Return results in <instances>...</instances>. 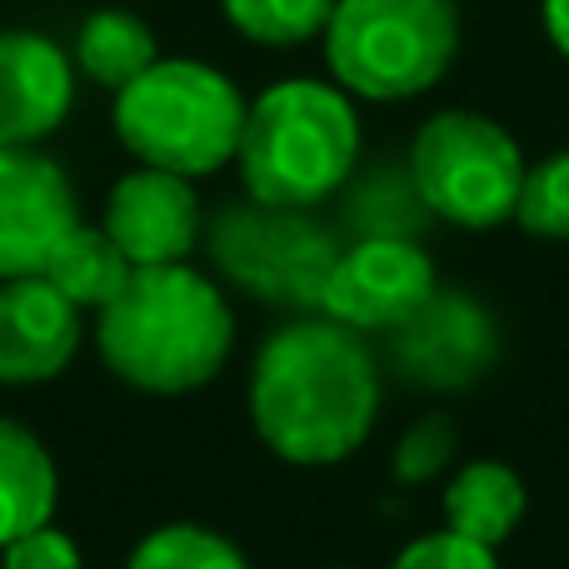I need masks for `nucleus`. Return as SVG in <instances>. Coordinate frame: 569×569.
<instances>
[{
  "label": "nucleus",
  "mask_w": 569,
  "mask_h": 569,
  "mask_svg": "<svg viewBox=\"0 0 569 569\" xmlns=\"http://www.w3.org/2000/svg\"><path fill=\"white\" fill-rule=\"evenodd\" d=\"M60 495V475L50 450L26 425L0 415V550L20 535L50 525Z\"/></svg>",
  "instance_id": "4468645a"
},
{
  "label": "nucleus",
  "mask_w": 569,
  "mask_h": 569,
  "mask_svg": "<svg viewBox=\"0 0 569 569\" xmlns=\"http://www.w3.org/2000/svg\"><path fill=\"white\" fill-rule=\"evenodd\" d=\"M525 480L500 460H470L455 470V480L445 485V530L465 535L480 545H505L515 535V525L525 520Z\"/></svg>",
  "instance_id": "2eb2a0df"
},
{
  "label": "nucleus",
  "mask_w": 569,
  "mask_h": 569,
  "mask_svg": "<svg viewBox=\"0 0 569 569\" xmlns=\"http://www.w3.org/2000/svg\"><path fill=\"white\" fill-rule=\"evenodd\" d=\"M106 236L126 250L130 266H180L200 246V196L186 176L140 166L110 186Z\"/></svg>",
  "instance_id": "9b49d317"
},
{
  "label": "nucleus",
  "mask_w": 569,
  "mask_h": 569,
  "mask_svg": "<svg viewBox=\"0 0 569 569\" xmlns=\"http://www.w3.org/2000/svg\"><path fill=\"white\" fill-rule=\"evenodd\" d=\"M80 310L46 276L0 280V385H46L76 360Z\"/></svg>",
  "instance_id": "f8f14e48"
},
{
  "label": "nucleus",
  "mask_w": 569,
  "mask_h": 569,
  "mask_svg": "<svg viewBox=\"0 0 569 569\" xmlns=\"http://www.w3.org/2000/svg\"><path fill=\"white\" fill-rule=\"evenodd\" d=\"M226 20L256 46H305L325 36L335 0H220Z\"/></svg>",
  "instance_id": "6ab92c4d"
},
{
  "label": "nucleus",
  "mask_w": 569,
  "mask_h": 569,
  "mask_svg": "<svg viewBox=\"0 0 569 569\" xmlns=\"http://www.w3.org/2000/svg\"><path fill=\"white\" fill-rule=\"evenodd\" d=\"M76 100V66L36 30H0V150L56 136Z\"/></svg>",
  "instance_id": "ddd939ff"
},
{
  "label": "nucleus",
  "mask_w": 569,
  "mask_h": 569,
  "mask_svg": "<svg viewBox=\"0 0 569 569\" xmlns=\"http://www.w3.org/2000/svg\"><path fill=\"white\" fill-rule=\"evenodd\" d=\"M126 569H250V560L206 525H160L130 550Z\"/></svg>",
  "instance_id": "a211bd4d"
},
{
  "label": "nucleus",
  "mask_w": 569,
  "mask_h": 569,
  "mask_svg": "<svg viewBox=\"0 0 569 569\" xmlns=\"http://www.w3.org/2000/svg\"><path fill=\"white\" fill-rule=\"evenodd\" d=\"M0 569H80V545L56 525H40L0 550Z\"/></svg>",
  "instance_id": "5701e85b"
},
{
  "label": "nucleus",
  "mask_w": 569,
  "mask_h": 569,
  "mask_svg": "<svg viewBox=\"0 0 569 569\" xmlns=\"http://www.w3.org/2000/svg\"><path fill=\"white\" fill-rule=\"evenodd\" d=\"M210 250L230 280H240L260 300L276 305H320L325 276L340 256L330 236L305 220V210H276L256 206V200H250V210L236 206L216 220Z\"/></svg>",
  "instance_id": "0eeeda50"
},
{
  "label": "nucleus",
  "mask_w": 569,
  "mask_h": 569,
  "mask_svg": "<svg viewBox=\"0 0 569 569\" xmlns=\"http://www.w3.org/2000/svg\"><path fill=\"white\" fill-rule=\"evenodd\" d=\"M380 415V365L360 330L305 315L260 345L250 420L284 465H340Z\"/></svg>",
  "instance_id": "f257e3e1"
},
{
  "label": "nucleus",
  "mask_w": 569,
  "mask_h": 569,
  "mask_svg": "<svg viewBox=\"0 0 569 569\" xmlns=\"http://www.w3.org/2000/svg\"><path fill=\"white\" fill-rule=\"evenodd\" d=\"M390 569H500V560H495L490 545L440 530V535H420L415 545H405L390 560Z\"/></svg>",
  "instance_id": "4be33fe9"
},
{
  "label": "nucleus",
  "mask_w": 569,
  "mask_h": 569,
  "mask_svg": "<svg viewBox=\"0 0 569 569\" xmlns=\"http://www.w3.org/2000/svg\"><path fill=\"white\" fill-rule=\"evenodd\" d=\"M395 365L420 390H470L500 355V335L485 305L460 290H435L405 325L390 330Z\"/></svg>",
  "instance_id": "1a4fd4ad"
},
{
  "label": "nucleus",
  "mask_w": 569,
  "mask_h": 569,
  "mask_svg": "<svg viewBox=\"0 0 569 569\" xmlns=\"http://www.w3.org/2000/svg\"><path fill=\"white\" fill-rule=\"evenodd\" d=\"M360 116L340 86L280 80L246 110L236 166L256 206L310 210L355 176Z\"/></svg>",
  "instance_id": "7ed1b4c3"
},
{
  "label": "nucleus",
  "mask_w": 569,
  "mask_h": 569,
  "mask_svg": "<svg viewBox=\"0 0 569 569\" xmlns=\"http://www.w3.org/2000/svg\"><path fill=\"white\" fill-rule=\"evenodd\" d=\"M515 220L535 240H569V150L545 156L540 166L525 170Z\"/></svg>",
  "instance_id": "aec40b11"
},
{
  "label": "nucleus",
  "mask_w": 569,
  "mask_h": 569,
  "mask_svg": "<svg viewBox=\"0 0 569 569\" xmlns=\"http://www.w3.org/2000/svg\"><path fill=\"white\" fill-rule=\"evenodd\" d=\"M540 20H545V36H550V46L569 60V0H545Z\"/></svg>",
  "instance_id": "b1692460"
},
{
  "label": "nucleus",
  "mask_w": 569,
  "mask_h": 569,
  "mask_svg": "<svg viewBox=\"0 0 569 569\" xmlns=\"http://www.w3.org/2000/svg\"><path fill=\"white\" fill-rule=\"evenodd\" d=\"M96 345L110 375L146 395H186L210 385L230 360L236 315L200 270L140 266L126 290L96 310Z\"/></svg>",
  "instance_id": "f03ea898"
},
{
  "label": "nucleus",
  "mask_w": 569,
  "mask_h": 569,
  "mask_svg": "<svg viewBox=\"0 0 569 569\" xmlns=\"http://www.w3.org/2000/svg\"><path fill=\"white\" fill-rule=\"evenodd\" d=\"M460 50L455 0H335L325 60L345 96L410 100L450 70Z\"/></svg>",
  "instance_id": "39448f33"
},
{
  "label": "nucleus",
  "mask_w": 569,
  "mask_h": 569,
  "mask_svg": "<svg viewBox=\"0 0 569 569\" xmlns=\"http://www.w3.org/2000/svg\"><path fill=\"white\" fill-rule=\"evenodd\" d=\"M246 96L206 60H156L116 90V136L140 166L170 176H216L236 160L246 136Z\"/></svg>",
  "instance_id": "20e7f679"
},
{
  "label": "nucleus",
  "mask_w": 569,
  "mask_h": 569,
  "mask_svg": "<svg viewBox=\"0 0 569 569\" xmlns=\"http://www.w3.org/2000/svg\"><path fill=\"white\" fill-rule=\"evenodd\" d=\"M80 220L70 176L36 146L0 150V280L40 276L56 240Z\"/></svg>",
  "instance_id": "9d476101"
},
{
  "label": "nucleus",
  "mask_w": 569,
  "mask_h": 569,
  "mask_svg": "<svg viewBox=\"0 0 569 569\" xmlns=\"http://www.w3.org/2000/svg\"><path fill=\"white\" fill-rule=\"evenodd\" d=\"M460 450V435L445 415H425L395 445V480L400 485H430L435 475H445V465Z\"/></svg>",
  "instance_id": "412c9836"
},
{
  "label": "nucleus",
  "mask_w": 569,
  "mask_h": 569,
  "mask_svg": "<svg viewBox=\"0 0 569 569\" xmlns=\"http://www.w3.org/2000/svg\"><path fill=\"white\" fill-rule=\"evenodd\" d=\"M435 284V266L410 236H365L340 250L325 276L320 310L350 330H395L420 310Z\"/></svg>",
  "instance_id": "6e6552de"
},
{
  "label": "nucleus",
  "mask_w": 569,
  "mask_h": 569,
  "mask_svg": "<svg viewBox=\"0 0 569 569\" xmlns=\"http://www.w3.org/2000/svg\"><path fill=\"white\" fill-rule=\"evenodd\" d=\"M156 60H160L156 30L140 16H130V10H96L76 30V66L106 90H126Z\"/></svg>",
  "instance_id": "f3484780"
},
{
  "label": "nucleus",
  "mask_w": 569,
  "mask_h": 569,
  "mask_svg": "<svg viewBox=\"0 0 569 569\" xmlns=\"http://www.w3.org/2000/svg\"><path fill=\"white\" fill-rule=\"evenodd\" d=\"M410 186L430 216L465 230H495L515 220L525 156L500 120L480 110H440L415 130Z\"/></svg>",
  "instance_id": "423d86ee"
},
{
  "label": "nucleus",
  "mask_w": 569,
  "mask_h": 569,
  "mask_svg": "<svg viewBox=\"0 0 569 569\" xmlns=\"http://www.w3.org/2000/svg\"><path fill=\"white\" fill-rule=\"evenodd\" d=\"M40 276L56 284L76 310H106V305L126 290V280L136 276V266H130L126 250L106 236V226L76 220V226L56 240V250L46 256Z\"/></svg>",
  "instance_id": "dca6fc26"
}]
</instances>
